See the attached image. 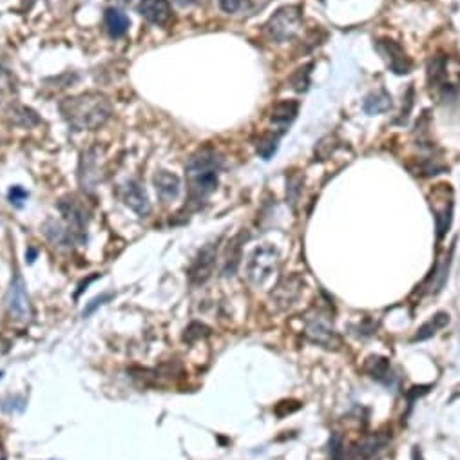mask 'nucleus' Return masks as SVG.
<instances>
[{"label": "nucleus", "instance_id": "nucleus-1", "mask_svg": "<svg viewBox=\"0 0 460 460\" xmlns=\"http://www.w3.org/2000/svg\"><path fill=\"white\" fill-rule=\"evenodd\" d=\"M60 113L75 131H95L111 118L113 105L102 93H84L64 100Z\"/></svg>", "mask_w": 460, "mask_h": 460}, {"label": "nucleus", "instance_id": "nucleus-2", "mask_svg": "<svg viewBox=\"0 0 460 460\" xmlns=\"http://www.w3.org/2000/svg\"><path fill=\"white\" fill-rule=\"evenodd\" d=\"M221 158L212 149H201L187 163V187L190 203L199 205L218 187Z\"/></svg>", "mask_w": 460, "mask_h": 460}, {"label": "nucleus", "instance_id": "nucleus-3", "mask_svg": "<svg viewBox=\"0 0 460 460\" xmlns=\"http://www.w3.org/2000/svg\"><path fill=\"white\" fill-rule=\"evenodd\" d=\"M301 24V10L297 6H285L272 15L268 22L263 26V33L272 42H286L294 38Z\"/></svg>", "mask_w": 460, "mask_h": 460}, {"label": "nucleus", "instance_id": "nucleus-4", "mask_svg": "<svg viewBox=\"0 0 460 460\" xmlns=\"http://www.w3.org/2000/svg\"><path fill=\"white\" fill-rule=\"evenodd\" d=\"M279 266V252L272 245H261L252 252L247 263V275L252 285L261 286Z\"/></svg>", "mask_w": 460, "mask_h": 460}, {"label": "nucleus", "instance_id": "nucleus-5", "mask_svg": "<svg viewBox=\"0 0 460 460\" xmlns=\"http://www.w3.org/2000/svg\"><path fill=\"white\" fill-rule=\"evenodd\" d=\"M6 304H8V312L11 318L19 319V321H28L31 318V304H29L28 290H26V283L22 279V275L17 274L11 281L10 292L6 297Z\"/></svg>", "mask_w": 460, "mask_h": 460}, {"label": "nucleus", "instance_id": "nucleus-6", "mask_svg": "<svg viewBox=\"0 0 460 460\" xmlns=\"http://www.w3.org/2000/svg\"><path fill=\"white\" fill-rule=\"evenodd\" d=\"M375 49L379 51L380 57L385 58L388 67L395 75H406L412 71V60L406 55V51L401 48V44H397L395 40H389V38L377 40Z\"/></svg>", "mask_w": 460, "mask_h": 460}, {"label": "nucleus", "instance_id": "nucleus-7", "mask_svg": "<svg viewBox=\"0 0 460 460\" xmlns=\"http://www.w3.org/2000/svg\"><path fill=\"white\" fill-rule=\"evenodd\" d=\"M216 254H218V245L216 243H209L207 247L201 248V252H199L189 270V279L192 285H203L205 281L212 275Z\"/></svg>", "mask_w": 460, "mask_h": 460}, {"label": "nucleus", "instance_id": "nucleus-8", "mask_svg": "<svg viewBox=\"0 0 460 460\" xmlns=\"http://www.w3.org/2000/svg\"><path fill=\"white\" fill-rule=\"evenodd\" d=\"M60 210H62L64 218L67 221L69 239L78 243L86 241V212L82 210L80 205H76L73 199L71 201H62Z\"/></svg>", "mask_w": 460, "mask_h": 460}, {"label": "nucleus", "instance_id": "nucleus-9", "mask_svg": "<svg viewBox=\"0 0 460 460\" xmlns=\"http://www.w3.org/2000/svg\"><path fill=\"white\" fill-rule=\"evenodd\" d=\"M122 199H124V203L127 205L129 209L136 212L140 218H145L151 214V203H149L147 194L138 181L131 180L125 183L124 189H122Z\"/></svg>", "mask_w": 460, "mask_h": 460}, {"label": "nucleus", "instance_id": "nucleus-10", "mask_svg": "<svg viewBox=\"0 0 460 460\" xmlns=\"http://www.w3.org/2000/svg\"><path fill=\"white\" fill-rule=\"evenodd\" d=\"M138 11L151 24L165 26L172 19V10L169 0H140Z\"/></svg>", "mask_w": 460, "mask_h": 460}, {"label": "nucleus", "instance_id": "nucleus-11", "mask_svg": "<svg viewBox=\"0 0 460 460\" xmlns=\"http://www.w3.org/2000/svg\"><path fill=\"white\" fill-rule=\"evenodd\" d=\"M154 187L163 203H169L172 199H176L181 192V181L180 178L172 172L160 171L154 176Z\"/></svg>", "mask_w": 460, "mask_h": 460}, {"label": "nucleus", "instance_id": "nucleus-12", "mask_svg": "<svg viewBox=\"0 0 460 460\" xmlns=\"http://www.w3.org/2000/svg\"><path fill=\"white\" fill-rule=\"evenodd\" d=\"M297 111H299L297 102H292V100H285V102L275 104L274 107H272L270 113L272 124L277 125L279 133H285L286 127H288V125L295 120V116H297Z\"/></svg>", "mask_w": 460, "mask_h": 460}, {"label": "nucleus", "instance_id": "nucleus-13", "mask_svg": "<svg viewBox=\"0 0 460 460\" xmlns=\"http://www.w3.org/2000/svg\"><path fill=\"white\" fill-rule=\"evenodd\" d=\"M104 24L111 37L122 38L129 31V24H131V22H129V17L124 11L109 8L104 15Z\"/></svg>", "mask_w": 460, "mask_h": 460}, {"label": "nucleus", "instance_id": "nucleus-14", "mask_svg": "<svg viewBox=\"0 0 460 460\" xmlns=\"http://www.w3.org/2000/svg\"><path fill=\"white\" fill-rule=\"evenodd\" d=\"M306 335L312 339L313 342H318L321 347L326 348H333L337 344L335 341V333L330 330L324 321L321 319H313V321H309V326H306Z\"/></svg>", "mask_w": 460, "mask_h": 460}, {"label": "nucleus", "instance_id": "nucleus-15", "mask_svg": "<svg viewBox=\"0 0 460 460\" xmlns=\"http://www.w3.org/2000/svg\"><path fill=\"white\" fill-rule=\"evenodd\" d=\"M299 286H301V283H299L297 277H292V279H286L283 281V283H279V286L274 290V294L272 295H274V299L277 303L286 306V304H292V301L297 297Z\"/></svg>", "mask_w": 460, "mask_h": 460}, {"label": "nucleus", "instance_id": "nucleus-16", "mask_svg": "<svg viewBox=\"0 0 460 460\" xmlns=\"http://www.w3.org/2000/svg\"><path fill=\"white\" fill-rule=\"evenodd\" d=\"M389 107H392V96L383 89L377 91V93H371L365 100V111L368 114L386 113V111H389Z\"/></svg>", "mask_w": 460, "mask_h": 460}, {"label": "nucleus", "instance_id": "nucleus-17", "mask_svg": "<svg viewBox=\"0 0 460 460\" xmlns=\"http://www.w3.org/2000/svg\"><path fill=\"white\" fill-rule=\"evenodd\" d=\"M427 80H430V86L435 87V89H441V87L446 86V60L442 57L433 58L430 66H427Z\"/></svg>", "mask_w": 460, "mask_h": 460}, {"label": "nucleus", "instance_id": "nucleus-18", "mask_svg": "<svg viewBox=\"0 0 460 460\" xmlns=\"http://www.w3.org/2000/svg\"><path fill=\"white\" fill-rule=\"evenodd\" d=\"M450 323V315L444 312L436 313L435 318L430 319L424 326H421V330L417 332V335H415V341H424V339H430V337L435 335L441 328H444L446 324Z\"/></svg>", "mask_w": 460, "mask_h": 460}, {"label": "nucleus", "instance_id": "nucleus-19", "mask_svg": "<svg viewBox=\"0 0 460 460\" xmlns=\"http://www.w3.org/2000/svg\"><path fill=\"white\" fill-rule=\"evenodd\" d=\"M451 214H453V203H451V198L444 199L442 209H436L435 207V223H436V234H439V237L444 236L448 228H450Z\"/></svg>", "mask_w": 460, "mask_h": 460}, {"label": "nucleus", "instance_id": "nucleus-20", "mask_svg": "<svg viewBox=\"0 0 460 460\" xmlns=\"http://www.w3.org/2000/svg\"><path fill=\"white\" fill-rule=\"evenodd\" d=\"M368 371H370V375L374 377V379L389 385V379H392V370H389V365L386 359H380V357H371L370 361H368Z\"/></svg>", "mask_w": 460, "mask_h": 460}, {"label": "nucleus", "instance_id": "nucleus-21", "mask_svg": "<svg viewBox=\"0 0 460 460\" xmlns=\"http://www.w3.org/2000/svg\"><path fill=\"white\" fill-rule=\"evenodd\" d=\"M279 136H281V133L263 134V136L259 138L256 143V149H257V152H259V156L265 158V160H270V156L275 152V149H277Z\"/></svg>", "mask_w": 460, "mask_h": 460}, {"label": "nucleus", "instance_id": "nucleus-22", "mask_svg": "<svg viewBox=\"0 0 460 460\" xmlns=\"http://www.w3.org/2000/svg\"><path fill=\"white\" fill-rule=\"evenodd\" d=\"M313 67V64H306V66L299 67L297 71L292 75V78H290V84H292V87H294L295 91H299V93H303V91L309 89L310 86V69Z\"/></svg>", "mask_w": 460, "mask_h": 460}, {"label": "nucleus", "instance_id": "nucleus-23", "mask_svg": "<svg viewBox=\"0 0 460 460\" xmlns=\"http://www.w3.org/2000/svg\"><path fill=\"white\" fill-rule=\"evenodd\" d=\"M219 8L225 13H243L250 8V0H219Z\"/></svg>", "mask_w": 460, "mask_h": 460}, {"label": "nucleus", "instance_id": "nucleus-24", "mask_svg": "<svg viewBox=\"0 0 460 460\" xmlns=\"http://www.w3.org/2000/svg\"><path fill=\"white\" fill-rule=\"evenodd\" d=\"M28 198V192H26L22 187H13V189L10 190V201L11 205H17V207H22V203H24V199Z\"/></svg>", "mask_w": 460, "mask_h": 460}, {"label": "nucleus", "instance_id": "nucleus-25", "mask_svg": "<svg viewBox=\"0 0 460 460\" xmlns=\"http://www.w3.org/2000/svg\"><path fill=\"white\" fill-rule=\"evenodd\" d=\"M107 299H111V295H102V297H96L91 301V304H87V309L84 310V315H89V313L95 312L96 309H98L100 304H104V301H107Z\"/></svg>", "mask_w": 460, "mask_h": 460}, {"label": "nucleus", "instance_id": "nucleus-26", "mask_svg": "<svg viewBox=\"0 0 460 460\" xmlns=\"http://www.w3.org/2000/svg\"><path fill=\"white\" fill-rule=\"evenodd\" d=\"M413 460H424L423 455H421V451H418L417 448L413 450Z\"/></svg>", "mask_w": 460, "mask_h": 460}]
</instances>
